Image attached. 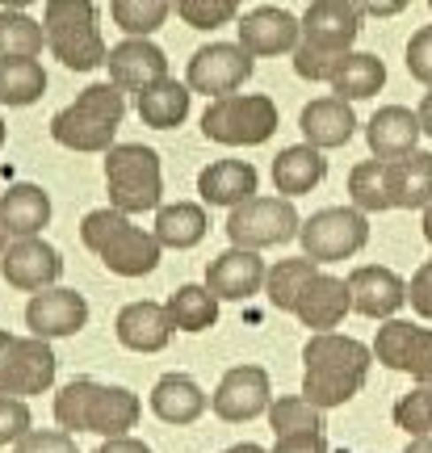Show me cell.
<instances>
[{"label":"cell","instance_id":"6da1fadb","mask_svg":"<svg viewBox=\"0 0 432 453\" xmlns=\"http://www.w3.org/2000/svg\"><path fill=\"white\" fill-rule=\"evenodd\" d=\"M265 294H269L273 307L294 315L311 332H332V327L344 324V315L352 311L349 281L328 273L311 257L277 260L269 277H265Z\"/></svg>","mask_w":432,"mask_h":453},{"label":"cell","instance_id":"7a4b0ae2","mask_svg":"<svg viewBox=\"0 0 432 453\" xmlns=\"http://www.w3.org/2000/svg\"><path fill=\"white\" fill-rule=\"evenodd\" d=\"M374 365V349L340 332H311L303 344V395L320 411L344 407L361 395Z\"/></svg>","mask_w":432,"mask_h":453},{"label":"cell","instance_id":"3957f363","mask_svg":"<svg viewBox=\"0 0 432 453\" xmlns=\"http://www.w3.org/2000/svg\"><path fill=\"white\" fill-rule=\"evenodd\" d=\"M349 197L361 214L424 211L432 206V151H412L403 160H361L349 173Z\"/></svg>","mask_w":432,"mask_h":453},{"label":"cell","instance_id":"277c9868","mask_svg":"<svg viewBox=\"0 0 432 453\" xmlns=\"http://www.w3.org/2000/svg\"><path fill=\"white\" fill-rule=\"evenodd\" d=\"M143 416L139 395L127 387H105L96 378H72L59 395H55V424L76 433H96L101 441L130 437V428Z\"/></svg>","mask_w":432,"mask_h":453},{"label":"cell","instance_id":"5b68a950","mask_svg":"<svg viewBox=\"0 0 432 453\" xmlns=\"http://www.w3.org/2000/svg\"><path fill=\"white\" fill-rule=\"evenodd\" d=\"M303 38L294 47V72L303 81L332 84L336 67L352 50L357 34H361V13L352 0H311L303 13Z\"/></svg>","mask_w":432,"mask_h":453},{"label":"cell","instance_id":"8992f818","mask_svg":"<svg viewBox=\"0 0 432 453\" xmlns=\"http://www.w3.org/2000/svg\"><path fill=\"white\" fill-rule=\"evenodd\" d=\"M81 240L113 277H147L160 265V240L156 231H143L130 214L101 206L81 219Z\"/></svg>","mask_w":432,"mask_h":453},{"label":"cell","instance_id":"52a82bcc","mask_svg":"<svg viewBox=\"0 0 432 453\" xmlns=\"http://www.w3.org/2000/svg\"><path fill=\"white\" fill-rule=\"evenodd\" d=\"M127 118V97L113 81L89 84L81 97L50 118V139L67 151H110Z\"/></svg>","mask_w":432,"mask_h":453},{"label":"cell","instance_id":"ba28073f","mask_svg":"<svg viewBox=\"0 0 432 453\" xmlns=\"http://www.w3.org/2000/svg\"><path fill=\"white\" fill-rule=\"evenodd\" d=\"M42 30H47V50L67 72H96L110 59L93 0H47Z\"/></svg>","mask_w":432,"mask_h":453},{"label":"cell","instance_id":"9c48e42d","mask_svg":"<svg viewBox=\"0 0 432 453\" xmlns=\"http://www.w3.org/2000/svg\"><path fill=\"white\" fill-rule=\"evenodd\" d=\"M105 189L110 206L122 214H147L164 206V168L160 156L143 143H113L105 151Z\"/></svg>","mask_w":432,"mask_h":453},{"label":"cell","instance_id":"30bf717a","mask_svg":"<svg viewBox=\"0 0 432 453\" xmlns=\"http://www.w3.org/2000/svg\"><path fill=\"white\" fill-rule=\"evenodd\" d=\"M277 130V101L265 93H227L202 113V134L223 147H260Z\"/></svg>","mask_w":432,"mask_h":453},{"label":"cell","instance_id":"8fae6325","mask_svg":"<svg viewBox=\"0 0 432 453\" xmlns=\"http://www.w3.org/2000/svg\"><path fill=\"white\" fill-rule=\"evenodd\" d=\"M303 231V219L294 211V197H248L243 206L231 211L227 219V240L231 248H252V252H265V248H282V243L298 240Z\"/></svg>","mask_w":432,"mask_h":453},{"label":"cell","instance_id":"7c38bea8","mask_svg":"<svg viewBox=\"0 0 432 453\" xmlns=\"http://www.w3.org/2000/svg\"><path fill=\"white\" fill-rule=\"evenodd\" d=\"M59 361L50 353V340L42 336H13L0 327V395L30 399L55 387Z\"/></svg>","mask_w":432,"mask_h":453},{"label":"cell","instance_id":"4fadbf2b","mask_svg":"<svg viewBox=\"0 0 432 453\" xmlns=\"http://www.w3.org/2000/svg\"><path fill=\"white\" fill-rule=\"evenodd\" d=\"M298 240H303V257H311L315 265L349 260L369 243V219L357 206H328L303 219Z\"/></svg>","mask_w":432,"mask_h":453},{"label":"cell","instance_id":"5bb4252c","mask_svg":"<svg viewBox=\"0 0 432 453\" xmlns=\"http://www.w3.org/2000/svg\"><path fill=\"white\" fill-rule=\"evenodd\" d=\"M252 72H257V59H252L240 42H210V47L193 50L185 84H189L193 93H206V97L214 101V97L235 93Z\"/></svg>","mask_w":432,"mask_h":453},{"label":"cell","instance_id":"9a60e30c","mask_svg":"<svg viewBox=\"0 0 432 453\" xmlns=\"http://www.w3.org/2000/svg\"><path fill=\"white\" fill-rule=\"evenodd\" d=\"M374 361L395 373H412L416 382L432 378V327L407 324V319H382L374 336Z\"/></svg>","mask_w":432,"mask_h":453},{"label":"cell","instance_id":"2e32d148","mask_svg":"<svg viewBox=\"0 0 432 453\" xmlns=\"http://www.w3.org/2000/svg\"><path fill=\"white\" fill-rule=\"evenodd\" d=\"M0 277L13 290H26V294L50 290L64 277V257L42 235H21V240H9V248L0 252Z\"/></svg>","mask_w":432,"mask_h":453},{"label":"cell","instance_id":"e0dca14e","mask_svg":"<svg viewBox=\"0 0 432 453\" xmlns=\"http://www.w3.org/2000/svg\"><path fill=\"white\" fill-rule=\"evenodd\" d=\"M273 403V387H269V373L260 365H235V370L223 373L219 390L210 395V407L214 416L227 424H248L265 416Z\"/></svg>","mask_w":432,"mask_h":453},{"label":"cell","instance_id":"ac0fdd59","mask_svg":"<svg viewBox=\"0 0 432 453\" xmlns=\"http://www.w3.org/2000/svg\"><path fill=\"white\" fill-rule=\"evenodd\" d=\"M84 324H89V303H84L81 290L50 286V290L30 294V303H26V327H30V336L64 340V336H76Z\"/></svg>","mask_w":432,"mask_h":453},{"label":"cell","instance_id":"d6986e66","mask_svg":"<svg viewBox=\"0 0 432 453\" xmlns=\"http://www.w3.org/2000/svg\"><path fill=\"white\" fill-rule=\"evenodd\" d=\"M235 34H240V47L252 55V59H269V55H294L298 38H303V26L298 17L277 9V4H265V9H252L235 21Z\"/></svg>","mask_w":432,"mask_h":453},{"label":"cell","instance_id":"ffe728a7","mask_svg":"<svg viewBox=\"0 0 432 453\" xmlns=\"http://www.w3.org/2000/svg\"><path fill=\"white\" fill-rule=\"evenodd\" d=\"M110 81L122 88V93H143L151 84H160L168 76V55H164L151 38H122L118 47H110Z\"/></svg>","mask_w":432,"mask_h":453},{"label":"cell","instance_id":"44dd1931","mask_svg":"<svg viewBox=\"0 0 432 453\" xmlns=\"http://www.w3.org/2000/svg\"><path fill=\"white\" fill-rule=\"evenodd\" d=\"M352 311L366 319H395V311L407 303V281L386 265H357L349 277Z\"/></svg>","mask_w":432,"mask_h":453},{"label":"cell","instance_id":"7402d4cb","mask_svg":"<svg viewBox=\"0 0 432 453\" xmlns=\"http://www.w3.org/2000/svg\"><path fill=\"white\" fill-rule=\"evenodd\" d=\"M265 277H269V265L260 260V252H252V248H227L223 257L210 260L206 290L214 298H227V303H243V298L265 290Z\"/></svg>","mask_w":432,"mask_h":453},{"label":"cell","instance_id":"603a6c76","mask_svg":"<svg viewBox=\"0 0 432 453\" xmlns=\"http://www.w3.org/2000/svg\"><path fill=\"white\" fill-rule=\"evenodd\" d=\"M113 332H118V344L130 349V353H160L168 349V340H173V319H168V307L164 303H127V307L118 311V319H113Z\"/></svg>","mask_w":432,"mask_h":453},{"label":"cell","instance_id":"cb8c5ba5","mask_svg":"<svg viewBox=\"0 0 432 453\" xmlns=\"http://www.w3.org/2000/svg\"><path fill=\"white\" fill-rule=\"evenodd\" d=\"M298 130H303V143L320 147V151L344 147L352 134H357V113H352V101H340V97L306 101L303 113H298Z\"/></svg>","mask_w":432,"mask_h":453},{"label":"cell","instance_id":"d4e9b609","mask_svg":"<svg viewBox=\"0 0 432 453\" xmlns=\"http://www.w3.org/2000/svg\"><path fill=\"white\" fill-rule=\"evenodd\" d=\"M420 134H424L420 130V113L407 110V105H382L366 127L374 160H403V156H412Z\"/></svg>","mask_w":432,"mask_h":453},{"label":"cell","instance_id":"484cf974","mask_svg":"<svg viewBox=\"0 0 432 453\" xmlns=\"http://www.w3.org/2000/svg\"><path fill=\"white\" fill-rule=\"evenodd\" d=\"M257 185H260V177L248 160H214L197 173L202 202L206 206H227V211H235L248 197H257Z\"/></svg>","mask_w":432,"mask_h":453},{"label":"cell","instance_id":"4316f807","mask_svg":"<svg viewBox=\"0 0 432 453\" xmlns=\"http://www.w3.org/2000/svg\"><path fill=\"white\" fill-rule=\"evenodd\" d=\"M210 407L206 390L193 382L189 373H164L160 382L151 387V411L160 416L164 424H176V428H185V424L202 420V411Z\"/></svg>","mask_w":432,"mask_h":453},{"label":"cell","instance_id":"83f0119b","mask_svg":"<svg viewBox=\"0 0 432 453\" xmlns=\"http://www.w3.org/2000/svg\"><path fill=\"white\" fill-rule=\"evenodd\" d=\"M0 219L9 226V235L21 240V235H42V226L50 223V197L42 185L34 180H17L0 194Z\"/></svg>","mask_w":432,"mask_h":453},{"label":"cell","instance_id":"f1b7e54d","mask_svg":"<svg viewBox=\"0 0 432 453\" xmlns=\"http://www.w3.org/2000/svg\"><path fill=\"white\" fill-rule=\"evenodd\" d=\"M323 177H328V160L311 143H294L286 151H277V160H273V189L282 197L311 194Z\"/></svg>","mask_w":432,"mask_h":453},{"label":"cell","instance_id":"f546056e","mask_svg":"<svg viewBox=\"0 0 432 453\" xmlns=\"http://www.w3.org/2000/svg\"><path fill=\"white\" fill-rule=\"evenodd\" d=\"M189 101H193L189 84L164 76L160 84H151V88H143V93L135 97V110H139V118H143V127L176 130L185 118H189Z\"/></svg>","mask_w":432,"mask_h":453},{"label":"cell","instance_id":"4dcf8cb0","mask_svg":"<svg viewBox=\"0 0 432 453\" xmlns=\"http://www.w3.org/2000/svg\"><path fill=\"white\" fill-rule=\"evenodd\" d=\"M206 231H210L206 206H197V202H173V206L156 211V240H160V248H176V252L197 248L206 240Z\"/></svg>","mask_w":432,"mask_h":453},{"label":"cell","instance_id":"1f68e13d","mask_svg":"<svg viewBox=\"0 0 432 453\" xmlns=\"http://www.w3.org/2000/svg\"><path fill=\"white\" fill-rule=\"evenodd\" d=\"M386 84V64L369 50H349L344 64L332 76V97L340 101H366Z\"/></svg>","mask_w":432,"mask_h":453},{"label":"cell","instance_id":"d6a6232c","mask_svg":"<svg viewBox=\"0 0 432 453\" xmlns=\"http://www.w3.org/2000/svg\"><path fill=\"white\" fill-rule=\"evenodd\" d=\"M47 93V72L38 59H0V105L26 110Z\"/></svg>","mask_w":432,"mask_h":453},{"label":"cell","instance_id":"836d02e7","mask_svg":"<svg viewBox=\"0 0 432 453\" xmlns=\"http://www.w3.org/2000/svg\"><path fill=\"white\" fill-rule=\"evenodd\" d=\"M168 319L176 332H206L219 319V298L206 286H181L176 294H168Z\"/></svg>","mask_w":432,"mask_h":453},{"label":"cell","instance_id":"e575fe53","mask_svg":"<svg viewBox=\"0 0 432 453\" xmlns=\"http://www.w3.org/2000/svg\"><path fill=\"white\" fill-rule=\"evenodd\" d=\"M42 47H47L42 21L17 9H0V59H38Z\"/></svg>","mask_w":432,"mask_h":453},{"label":"cell","instance_id":"d590c367","mask_svg":"<svg viewBox=\"0 0 432 453\" xmlns=\"http://www.w3.org/2000/svg\"><path fill=\"white\" fill-rule=\"evenodd\" d=\"M173 13V0H110L113 26L127 38H151Z\"/></svg>","mask_w":432,"mask_h":453},{"label":"cell","instance_id":"8d00e7d4","mask_svg":"<svg viewBox=\"0 0 432 453\" xmlns=\"http://www.w3.org/2000/svg\"><path fill=\"white\" fill-rule=\"evenodd\" d=\"M273 437H294V433H323V411L306 395H282L269 403Z\"/></svg>","mask_w":432,"mask_h":453},{"label":"cell","instance_id":"74e56055","mask_svg":"<svg viewBox=\"0 0 432 453\" xmlns=\"http://www.w3.org/2000/svg\"><path fill=\"white\" fill-rule=\"evenodd\" d=\"M240 4L243 0H176V17L193 30H219L240 21Z\"/></svg>","mask_w":432,"mask_h":453},{"label":"cell","instance_id":"f35d334b","mask_svg":"<svg viewBox=\"0 0 432 453\" xmlns=\"http://www.w3.org/2000/svg\"><path fill=\"white\" fill-rule=\"evenodd\" d=\"M395 424L407 437H432V378L416 382V390H407L395 403Z\"/></svg>","mask_w":432,"mask_h":453},{"label":"cell","instance_id":"ab89813d","mask_svg":"<svg viewBox=\"0 0 432 453\" xmlns=\"http://www.w3.org/2000/svg\"><path fill=\"white\" fill-rule=\"evenodd\" d=\"M13 453H81V445L67 428H30L13 445Z\"/></svg>","mask_w":432,"mask_h":453},{"label":"cell","instance_id":"60d3db41","mask_svg":"<svg viewBox=\"0 0 432 453\" xmlns=\"http://www.w3.org/2000/svg\"><path fill=\"white\" fill-rule=\"evenodd\" d=\"M30 428H34L30 403H26V399H9V395H0V445H17Z\"/></svg>","mask_w":432,"mask_h":453},{"label":"cell","instance_id":"b9f144b4","mask_svg":"<svg viewBox=\"0 0 432 453\" xmlns=\"http://www.w3.org/2000/svg\"><path fill=\"white\" fill-rule=\"evenodd\" d=\"M407 72H412V81L432 88V26L412 34V42H407Z\"/></svg>","mask_w":432,"mask_h":453},{"label":"cell","instance_id":"7bdbcfd3","mask_svg":"<svg viewBox=\"0 0 432 453\" xmlns=\"http://www.w3.org/2000/svg\"><path fill=\"white\" fill-rule=\"evenodd\" d=\"M407 303H412V311H416L420 319H432V257L407 281Z\"/></svg>","mask_w":432,"mask_h":453},{"label":"cell","instance_id":"ee69618b","mask_svg":"<svg viewBox=\"0 0 432 453\" xmlns=\"http://www.w3.org/2000/svg\"><path fill=\"white\" fill-rule=\"evenodd\" d=\"M269 453H328V437L323 433H294V437H277Z\"/></svg>","mask_w":432,"mask_h":453},{"label":"cell","instance_id":"f6af8a7d","mask_svg":"<svg viewBox=\"0 0 432 453\" xmlns=\"http://www.w3.org/2000/svg\"><path fill=\"white\" fill-rule=\"evenodd\" d=\"M361 17H395L407 9V0H352Z\"/></svg>","mask_w":432,"mask_h":453},{"label":"cell","instance_id":"bcb514c9","mask_svg":"<svg viewBox=\"0 0 432 453\" xmlns=\"http://www.w3.org/2000/svg\"><path fill=\"white\" fill-rule=\"evenodd\" d=\"M93 453H151L143 445V441H135V437H110V441H101Z\"/></svg>","mask_w":432,"mask_h":453},{"label":"cell","instance_id":"7dc6e473","mask_svg":"<svg viewBox=\"0 0 432 453\" xmlns=\"http://www.w3.org/2000/svg\"><path fill=\"white\" fill-rule=\"evenodd\" d=\"M420 130H424V134H428V139H432V88H428V93H424V101H420Z\"/></svg>","mask_w":432,"mask_h":453},{"label":"cell","instance_id":"c3c4849f","mask_svg":"<svg viewBox=\"0 0 432 453\" xmlns=\"http://www.w3.org/2000/svg\"><path fill=\"white\" fill-rule=\"evenodd\" d=\"M403 453H432V437H412Z\"/></svg>","mask_w":432,"mask_h":453},{"label":"cell","instance_id":"681fc988","mask_svg":"<svg viewBox=\"0 0 432 453\" xmlns=\"http://www.w3.org/2000/svg\"><path fill=\"white\" fill-rule=\"evenodd\" d=\"M30 4H38V0H0V9H17V13H26Z\"/></svg>","mask_w":432,"mask_h":453},{"label":"cell","instance_id":"f907efd6","mask_svg":"<svg viewBox=\"0 0 432 453\" xmlns=\"http://www.w3.org/2000/svg\"><path fill=\"white\" fill-rule=\"evenodd\" d=\"M223 453H269V449H260V445H252V441H243V445H231V449Z\"/></svg>","mask_w":432,"mask_h":453},{"label":"cell","instance_id":"816d5d0a","mask_svg":"<svg viewBox=\"0 0 432 453\" xmlns=\"http://www.w3.org/2000/svg\"><path fill=\"white\" fill-rule=\"evenodd\" d=\"M424 240L432 243V206H424Z\"/></svg>","mask_w":432,"mask_h":453},{"label":"cell","instance_id":"f5cc1de1","mask_svg":"<svg viewBox=\"0 0 432 453\" xmlns=\"http://www.w3.org/2000/svg\"><path fill=\"white\" fill-rule=\"evenodd\" d=\"M9 240H13V235H9V226H4V219H0V252L9 248Z\"/></svg>","mask_w":432,"mask_h":453},{"label":"cell","instance_id":"db71d44e","mask_svg":"<svg viewBox=\"0 0 432 453\" xmlns=\"http://www.w3.org/2000/svg\"><path fill=\"white\" fill-rule=\"evenodd\" d=\"M4 134H9V130H4V113H0V147H4Z\"/></svg>","mask_w":432,"mask_h":453},{"label":"cell","instance_id":"11a10c76","mask_svg":"<svg viewBox=\"0 0 432 453\" xmlns=\"http://www.w3.org/2000/svg\"><path fill=\"white\" fill-rule=\"evenodd\" d=\"M428 9H432V0H428Z\"/></svg>","mask_w":432,"mask_h":453}]
</instances>
